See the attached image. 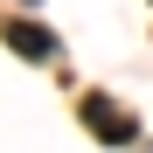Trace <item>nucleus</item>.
I'll list each match as a JSON object with an SVG mask.
<instances>
[{"label":"nucleus","mask_w":153,"mask_h":153,"mask_svg":"<svg viewBox=\"0 0 153 153\" xmlns=\"http://www.w3.org/2000/svg\"><path fill=\"white\" fill-rule=\"evenodd\" d=\"M84 125H91L105 146H125V139H132V111H118L111 97H97V91L84 97Z\"/></svg>","instance_id":"nucleus-1"},{"label":"nucleus","mask_w":153,"mask_h":153,"mask_svg":"<svg viewBox=\"0 0 153 153\" xmlns=\"http://www.w3.org/2000/svg\"><path fill=\"white\" fill-rule=\"evenodd\" d=\"M0 35H7L14 56H28V63H56V35L35 28V21H0Z\"/></svg>","instance_id":"nucleus-2"}]
</instances>
